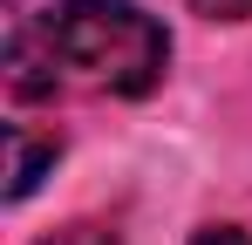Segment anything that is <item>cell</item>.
<instances>
[{
    "label": "cell",
    "instance_id": "6da1fadb",
    "mask_svg": "<svg viewBox=\"0 0 252 245\" xmlns=\"http://www.w3.org/2000/svg\"><path fill=\"white\" fill-rule=\"evenodd\" d=\"M55 68L95 95H150L164 82L170 34L136 0H62L41 14Z\"/></svg>",
    "mask_w": 252,
    "mask_h": 245
},
{
    "label": "cell",
    "instance_id": "7a4b0ae2",
    "mask_svg": "<svg viewBox=\"0 0 252 245\" xmlns=\"http://www.w3.org/2000/svg\"><path fill=\"white\" fill-rule=\"evenodd\" d=\"M7 143H14V184H7V198H28V191L41 184V163H55L62 143H55V136L34 143V136H28V122H14V129H7Z\"/></svg>",
    "mask_w": 252,
    "mask_h": 245
},
{
    "label": "cell",
    "instance_id": "3957f363",
    "mask_svg": "<svg viewBox=\"0 0 252 245\" xmlns=\"http://www.w3.org/2000/svg\"><path fill=\"white\" fill-rule=\"evenodd\" d=\"M41 245H116V232H102V225H62V232L41 239Z\"/></svg>",
    "mask_w": 252,
    "mask_h": 245
},
{
    "label": "cell",
    "instance_id": "277c9868",
    "mask_svg": "<svg viewBox=\"0 0 252 245\" xmlns=\"http://www.w3.org/2000/svg\"><path fill=\"white\" fill-rule=\"evenodd\" d=\"M191 14H205V21H246L252 0H191Z\"/></svg>",
    "mask_w": 252,
    "mask_h": 245
},
{
    "label": "cell",
    "instance_id": "5b68a950",
    "mask_svg": "<svg viewBox=\"0 0 252 245\" xmlns=\"http://www.w3.org/2000/svg\"><path fill=\"white\" fill-rule=\"evenodd\" d=\"M191 245H252V239L239 232V225H211V232H198Z\"/></svg>",
    "mask_w": 252,
    "mask_h": 245
}]
</instances>
